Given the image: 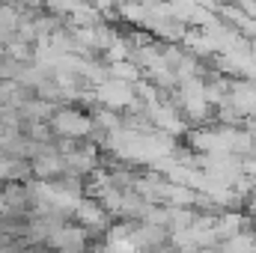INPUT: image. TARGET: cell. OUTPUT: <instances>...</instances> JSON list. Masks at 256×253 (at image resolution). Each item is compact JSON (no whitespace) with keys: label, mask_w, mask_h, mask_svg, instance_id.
Wrapping results in <instances>:
<instances>
[{"label":"cell","mask_w":256,"mask_h":253,"mask_svg":"<svg viewBox=\"0 0 256 253\" xmlns=\"http://www.w3.org/2000/svg\"><path fill=\"white\" fill-rule=\"evenodd\" d=\"M3 54L12 57V60H18V63H30V60H33V42H24V39L12 36V39L3 45Z\"/></svg>","instance_id":"5b68a950"},{"label":"cell","mask_w":256,"mask_h":253,"mask_svg":"<svg viewBox=\"0 0 256 253\" xmlns=\"http://www.w3.org/2000/svg\"><path fill=\"white\" fill-rule=\"evenodd\" d=\"M48 122H51L57 137H68V140H84V137L92 134V116H90V110H84L78 104H57Z\"/></svg>","instance_id":"6da1fadb"},{"label":"cell","mask_w":256,"mask_h":253,"mask_svg":"<svg viewBox=\"0 0 256 253\" xmlns=\"http://www.w3.org/2000/svg\"><path fill=\"white\" fill-rule=\"evenodd\" d=\"M18 90V80H9V78H0V104H9L12 96Z\"/></svg>","instance_id":"8992f818"},{"label":"cell","mask_w":256,"mask_h":253,"mask_svg":"<svg viewBox=\"0 0 256 253\" xmlns=\"http://www.w3.org/2000/svg\"><path fill=\"white\" fill-rule=\"evenodd\" d=\"M0 218L27 220L30 218V188L27 182H0Z\"/></svg>","instance_id":"7a4b0ae2"},{"label":"cell","mask_w":256,"mask_h":253,"mask_svg":"<svg viewBox=\"0 0 256 253\" xmlns=\"http://www.w3.org/2000/svg\"><path fill=\"white\" fill-rule=\"evenodd\" d=\"M45 248H57V250H84V248H90V230L80 226L78 220L66 218L63 224L48 236Z\"/></svg>","instance_id":"3957f363"},{"label":"cell","mask_w":256,"mask_h":253,"mask_svg":"<svg viewBox=\"0 0 256 253\" xmlns=\"http://www.w3.org/2000/svg\"><path fill=\"white\" fill-rule=\"evenodd\" d=\"M18 21H21V6L12 3V0H3V3H0V42H3V45L15 36Z\"/></svg>","instance_id":"277c9868"}]
</instances>
